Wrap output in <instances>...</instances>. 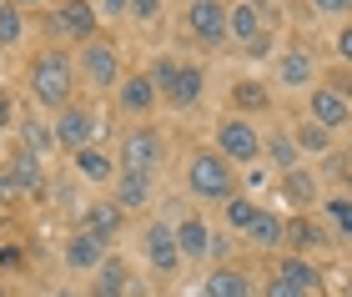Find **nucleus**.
<instances>
[{"instance_id":"nucleus-1","label":"nucleus","mask_w":352,"mask_h":297,"mask_svg":"<svg viewBox=\"0 0 352 297\" xmlns=\"http://www.w3.org/2000/svg\"><path fill=\"white\" fill-rule=\"evenodd\" d=\"M30 91H36L41 106H66V96H71V60L60 51H45L36 66H30Z\"/></svg>"},{"instance_id":"nucleus-2","label":"nucleus","mask_w":352,"mask_h":297,"mask_svg":"<svg viewBox=\"0 0 352 297\" xmlns=\"http://www.w3.org/2000/svg\"><path fill=\"white\" fill-rule=\"evenodd\" d=\"M186 182H191L197 197H221V201H227L232 186H236V177H232V166H227L221 151H197L191 166H186Z\"/></svg>"},{"instance_id":"nucleus-3","label":"nucleus","mask_w":352,"mask_h":297,"mask_svg":"<svg viewBox=\"0 0 352 297\" xmlns=\"http://www.w3.org/2000/svg\"><path fill=\"white\" fill-rule=\"evenodd\" d=\"M45 25H51V36H60V41H91L96 36V6L91 0H60V6H51Z\"/></svg>"},{"instance_id":"nucleus-4","label":"nucleus","mask_w":352,"mask_h":297,"mask_svg":"<svg viewBox=\"0 0 352 297\" xmlns=\"http://www.w3.org/2000/svg\"><path fill=\"white\" fill-rule=\"evenodd\" d=\"M217 151L227 156V162H257V156H262V136H257L252 121L232 116V121L217 126Z\"/></svg>"},{"instance_id":"nucleus-5","label":"nucleus","mask_w":352,"mask_h":297,"mask_svg":"<svg viewBox=\"0 0 352 297\" xmlns=\"http://www.w3.org/2000/svg\"><path fill=\"white\" fill-rule=\"evenodd\" d=\"M227 21H232V6H221V0H191V6H186L191 36L206 41V45H221V41H227Z\"/></svg>"},{"instance_id":"nucleus-6","label":"nucleus","mask_w":352,"mask_h":297,"mask_svg":"<svg viewBox=\"0 0 352 297\" xmlns=\"http://www.w3.org/2000/svg\"><path fill=\"white\" fill-rule=\"evenodd\" d=\"M121 166H126V171H141V177H151V171L162 166V136L146 131V126L126 131V142H121Z\"/></svg>"},{"instance_id":"nucleus-7","label":"nucleus","mask_w":352,"mask_h":297,"mask_svg":"<svg viewBox=\"0 0 352 297\" xmlns=\"http://www.w3.org/2000/svg\"><path fill=\"white\" fill-rule=\"evenodd\" d=\"M81 71H86L91 86H116L121 81V60H116V51H111L106 41H86L81 45Z\"/></svg>"},{"instance_id":"nucleus-8","label":"nucleus","mask_w":352,"mask_h":297,"mask_svg":"<svg viewBox=\"0 0 352 297\" xmlns=\"http://www.w3.org/2000/svg\"><path fill=\"white\" fill-rule=\"evenodd\" d=\"M312 121H317V126H347V121H352V101L342 96V91L338 86H317L312 91Z\"/></svg>"},{"instance_id":"nucleus-9","label":"nucleus","mask_w":352,"mask_h":297,"mask_svg":"<svg viewBox=\"0 0 352 297\" xmlns=\"http://www.w3.org/2000/svg\"><path fill=\"white\" fill-rule=\"evenodd\" d=\"M96 131H101V126H96V116H91V111H76V106H71V111H60V116H56V142H60V146H71V151L91 146V136H96Z\"/></svg>"},{"instance_id":"nucleus-10","label":"nucleus","mask_w":352,"mask_h":297,"mask_svg":"<svg viewBox=\"0 0 352 297\" xmlns=\"http://www.w3.org/2000/svg\"><path fill=\"white\" fill-rule=\"evenodd\" d=\"M66 262H71L76 272H96V267L106 262V237H96V232L81 227V232L66 242Z\"/></svg>"},{"instance_id":"nucleus-11","label":"nucleus","mask_w":352,"mask_h":297,"mask_svg":"<svg viewBox=\"0 0 352 297\" xmlns=\"http://www.w3.org/2000/svg\"><path fill=\"white\" fill-rule=\"evenodd\" d=\"M146 257H151V267H156V272H176V262H182V247H176V227L156 222V227L146 232Z\"/></svg>"},{"instance_id":"nucleus-12","label":"nucleus","mask_w":352,"mask_h":297,"mask_svg":"<svg viewBox=\"0 0 352 297\" xmlns=\"http://www.w3.org/2000/svg\"><path fill=\"white\" fill-rule=\"evenodd\" d=\"M116 96H121V111L126 116H146L156 106V86H151V76H131V81L116 86Z\"/></svg>"},{"instance_id":"nucleus-13","label":"nucleus","mask_w":352,"mask_h":297,"mask_svg":"<svg viewBox=\"0 0 352 297\" xmlns=\"http://www.w3.org/2000/svg\"><path fill=\"white\" fill-rule=\"evenodd\" d=\"M227 30H232L236 41H242V51H252V45L262 41V10H257V6H247V0H242V6H232Z\"/></svg>"},{"instance_id":"nucleus-14","label":"nucleus","mask_w":352,"mask_h":297,"mask_svg":"<svg viewBox=\"0 0 352 297\" xmlns=\"http://www.w3.org/2000/svg\"><path fill=\"white\" fill-rule=\"evenodd\" d=\"M176 247H182V257H206V252H212V232H206L201 217H182V227H176Z\"/></svg>"},{"instance_id":"nucleus-15","label":"nucleus","mask_w":352,"mask_h":297,"mask_svg":"<svg viewBox=\"0 0 352 297\" xmlns=\"http://www.w3.org/2000/svg\"><path fill=\"white\" fill-rule=\"evenodd\" d=\"M151 197V177H141V171H121L116 177V207L131 212V207H146Z\"/></svg>"},{"instance_id":"nucleus-16","label":"nucleus","mask_w":352,"mask_h":297,"mask_svg":"<svg viewBox=\"0 0 352 297\" xmlns=\"http://www.w3.org/2000/svg\"><path fill=\"white\" fill-rule=\"evenodd\" d=\"M86 232H96V237H116V232H121V207H116V201H96V207L86 212Z\"/></svg>"},{"instance_id":"nucleus-17","label":"nucleus","mask_w":352,"mask_h":297,"mask_svg":"<svg viewBox=\"0 0 352 297\" xmlns=\"http://www.w3.org/2000/svg\"><path fill=\"white\" fill-rule=\"evenodd\" d=\"M201 86H206L201 66H182V71H176V91H171V106H197V101H201Z\"/></svg>"},{"instance_id":"nucleus-18","label":"nucleus","mask_w":352,"mask_h":297,"mask_svg":"<svg viewBox=\"0 0 352 297\" xmlns=\"http://www.w3.org/2000/svg\"><path fill=\"white\" fill-rule=\"evenodd\" d=\"M76 171H81L86 182H111V177H116V162H111L106 151H91V146H81V151H76Z\"/></svg>"},{"instance_id":"nucleus-19","label":"nucleus","mask_w":352,"mask_h":297,"mask_svg":"<svg viewBox=\"0 0 352 297\" xmlns=\"http://www.w3.org/2000/svg\"><path fill=\"white\" fill-rule=\"evenodd\" d=\"M126 292V262L121 257H106L96 267V297H121Z\"/></svg>"},{"instance_id":"nucleus-20","label":"nucleus","mask_w":352,"mask_h":297,"mask_svg":"<svg viewBox=\"0 0 352 297\" xmlns=\"http://www.w3.org/2000/svg\"><path fill=\"white\" fill-rule=\"evenodd\" d=\"M206 297H252V283L242 272H232V267H221L206 277Z\"/></svg>"},{"instance_id":"nucleus-21","label":"nucleus","mask_w":352,"mask_h":297,"mask_svg":"<svg viewBox=\"0 0 352 297\" xmlns=\"http://www.w3.org/2000/svg\"><path fill=\"white\" fill-rule=\"evenodd\" d=\"M247 237L257 242V247H277V242H282V217L257 207V217H252V227H247Z\"/></svg>"},{"instance_id":"nucleus-22","label":"nucleus","mask_w":352,"mask_h":297,"mask_svg":"<svg viewBox=\"0 0 352 297\" xmlns=\"http://www.w3.org/2000/svg\"><path fill=\"white\" fill-rule=\"evenodd\" d=\"M6 166H10V177H15V182H21V192H30V186H36V182H41V156H36V151H30V146H25V151H15V156H10V162H6Z\"/></svg>"},{"instance_id":"nucleus-23","label":"nucleus","mask_w":352,"mask_h":297,"mask_svg":"<svg viewBox=\"0 0 352 297\" xmlns=\"http://www.w3.org/2000/svg\"><path fill=\"white\" fill-rule=\"evenodd\" d=\"M282 242H292V247H322L327 237L307 222V217H292V222H282Z\"/></svg>"},{"instance_id":"nucleus-24","label":"nucleus","mask_w":352,"mask_h":297,"mask_svg":"<svg viewBox=\"0 0 352 297\" xmlns=\"http://www.w3.org/2000/svg\"><path fill=\"white\" fill-rule=\"evenodd\" d=\"M277 277H282V283H292L297 292H312V287H317V272H312V267H307L302 257H282Z\"/></svg>"},{"instance_id":"nucleus-25","label":"nucleus","mask_w":352,"mask_h":297,"mask_svg":"<svg viewBox=\"0 0 352 297\" xmlns=\"http://www.w3.org/2000/svg\"><path fill=\"white\" fill-rule=\"evenodd\" d=\"M287 197H292L297 201V207H312V197H317V182L307 177V171H302V166H292V171H287Z\"/></svg>"},{"instance_id":"nucleus-26","label":"nucleus","mask_w":352,"mask_h":297,"mask_svg":"<svg viewBox=\"0 0 352 297\" xmlns=\"http://www.w3.org/2000/svg\"><path fill=\"white\" fill-rule=\"evenodd\" d=\"M282 81H287V86L312 81V56H307V51H287V56H282Z\"/></svg>"},{"instance_id":"nucleus-27","label":"nucleus","mask_w":352,"mask_h":297,"mask_svg":"<svg viewBox=\"0 0 352 297\" xmlns=\"http://www.w3.org/2000/svg\"><path fill=\"white\" fill-rule=\"evenodd\" d=\"M176 71H182V66H176L171 56H162V60L151 66V86H156V96H166V101H171V91H176Z\"/></svg>"},{"instance_id":"nucleus-28","label":"nucleus","mask_w":352,"mask_h":297,"mask_svg":"<svg viewBox=\"0 0 352 297\" xmlns=\"http://www.w3.org/2000/svg\"><path fill=\"white\" fill-rule=\"evenodd\" d=\"M21 36H25V15L15 6H0V45H15Z\"/></svg>"},{"instance_id":"nucleus-29","label":"nucleus","mask_w":352,"mask_h":297,"mask_svg":"<svg viewBox=\"0 0 352 297\" xmlns=\"http://www.w3.org/2000/svg\"><path fill=\"white\" fill-rule=\"evenodd\" d=\"M232 101H236V106H247V111H262V106H267V91H262L257 81H236Z\"/></svg>"},{"instance_id":"nucleus-30","label":"nucleus","mask_w":352,"mask_h":297,"mask_svg":"<svg viewBox=\"0 0 352 297\" xmlns=\"http://www.w3.org/2000/svg\"><path fill=\"white\" fill-rule=\"evenodd\" d=\"M252 217H257V207H252L247 197H227V222H232V227H242V232H247V227H252Z\"/></svg>"},{"instance_id":"nucleus-31","label":"nucleus","mask_w":352,"mask_h":297,"mask_svg":"<svg viewBox=\"0 0 352 297\" xmlns=\"http://www.w3.org/2000/svg\"><path fill=\"white\" fill-rule=\"evenodd\" d=\"M297 146H307V151H327V146H332V131L312 121V126H302V131H297Z\"/></svg>"},{"instance_id":"nucleus-32","label":"nucleus","mask_w":352,"mask_h":297,"mask_svg":"<svg viewBox=\"0 0 352 297\" xmlns=\"http://www.w3.org/2000/svg\"><path fill=\"white\" fill-rule=\"evenodd\" d=\"M25 142H30V151H51L56 146V131H45L41 121H25Z\"/></svg>"},{"instance_id":"nucleus-33","label":"nucleus","mask_w":352,"mask_h":297,"mask_svg":"<svg viewBox=\"0 0 352 297\" xmlns=\"http://www.w3.org/2000/svg\"><path fill=\"white\" fill-rule=\"evenodd\" d=\"M327 217L352 237V201H347V197H332V201H327Z\"/></svg>"},{"instance_id":"nucleus-34","label":"nucleus","mask_w":352,"mask_h":297,"mask_svg":"<svg viewBox=\"0 0 352 297\" xmlns=\"http://www.w3.org/2000/svg\"><path fill=\"white\" fill-rule=\"evenodd\" d=\"M272 156H277V166H287V171H292V166H297V151H292V136H277V142H272Z\"/></svg>"},{"instance_id":"nucleus-35","label":"nucleus","mask_w":352,"mask_h":297,"mask_svg":"<svg viewBox=\"0 0 352 297\" xmlns=\"http://www.w3.org/2000/svg\"><path fill=\"white\" fill-rule=\"evenodd\" d=\"M21 197V182L10 177V166H0V201H15Z\"/></svg>"},{"instance_id":"nucleus-36","label":"nucleus","mask_w":352,"mask_h":297,"mask_svg":"<svg viewBox=\"0 0 352 297\" xmlns=\"http://www.w3.org/2000/svg\"><path fill=\"white\" fill-rule=\"evenodd\" d=\"M156 10H162V0H131V15H136V21H156Z\"/></svg>"},{"instance_id":"nucleus-37","label":"nucleus","mask_w":352,"mask_h":297,"mask_svg":"<svg viewBox=\"0 0 352 297\" xmlns=\"http://www.w3.org/2000/svg\"><path fill=\"white\" fill-rule=\"evenodd\" d=\"M267 297H307V292H297L292 283H282V277H272V287H267Z\"/></svg>"},{"instance_id":"nucleus-38","label":"nucleus","mask_w":352,"mask_h":297,"mask_svg":"<svg viewBox=\"0 0 352 297\" xmlns=\"http://www.w3.org/2000/svg\"><path fill=\"white\" fill-rule=\"evenodd\" d=\"M317 10L322 15H342V10H352V0H317Z\"/></svg>"},{"instance_id":"nucleus-39","label":"nucleus","mask_w":352,"mask_h":297,"mask_svg":"<svg viewBox=\"0 0 352 297\" xmlns=\"http://www.w3.org/2000/svg\"><path fill=\"white\" fill-rule=\"evenodd\" d=\"M338 56H342V60H347V66H352V25H347V30H342V36H338Z\"/></svg>"},{"instance_id":"nucleus-40","label":"nucleus","mask_w":352,"mask_h":297,"mask_svg":"<svg viewBox=\"0 0 352 297\" xmlns=\"http://www.w3.org/2000/svg\"><path fill=\"white\" fill-rule=\"evenodd\" d=\"M0 267H21V247H0Z\"/></svg>"},{"instance_id":"nucleus-41","label":"nucleus","mask_w":352,"mask_h":297,"mask_svg":"<svg viewBox=\"0 0 352 297\" xmlns=\"http://www.w3.org/2000/svg\"><path fill=\"white\" fill-rule=\"evenodd\" d=\"M101 10L106 15H126V10H131V0H101Z\"/></svg>"},{"instance_id":"nucleus-42","label":"nucleus","mask_w":352,"mask_h":297,"mask_svg":"<svg viewBox=\"0 0 352 297\" xmlns=\"http://www.w3.org/2000/svg\"><path fill=\"white\" fill-rule=\"evenodd\" d=\"M6 126H10V96L0 91V131H6Z\"/></svg>"},{"instance_id":"nucleus-43","label":"nucleus","mask_w":352,"mask_h":297,"mask_svg":"<svg viewBox=\"0 0 352 297\" xmlns=\"http://www.w3.org/2000/svg\"><path fill=\"white\" fill-rule=\"evenodd\" d=\"M10 6H15V10H25V6H45V0H10Z\"/></svg>"},{"instance_id":"nucleus-44","label":"nucleus","mask_w":352,"mask_h":297,"mask_svg":"<svg viewBox=\"0 0 352 297\" xmlns=\"http://www.w3.org/2000/svg\"><path fill=\"white\" fill-rule=\"evenodd\" d=\"M56 297H76V292H71V287H60V292H56Z\"/></svg>"},{"instance_id":"nucleus-45","label":"nucleus","mask_w":352,"mask_h":297,"mask_svg":"<svg viewBox=\"0 0 352 297\" xmlns=\"http://www.w3.org/2000/svg\"><path fill=\"white\" fill-rule=\"evenodd\" d=\"M247 6H257V10H262V6H267V0H247Z\"/></svg>"},{"instance_id":"nucleus-46","label":"nucleus","mask_w":352,"mask_h":297,"mask_svg":"<svg viewBox=\"0 0 352 297\" xmlns=\"http://www.w3.org/2000/svg\"><path fill=\"white\" fill-rule=\"evenodd\" d=\"M0 297H6V287H0Z\"/></svg>"}]
</instances>
